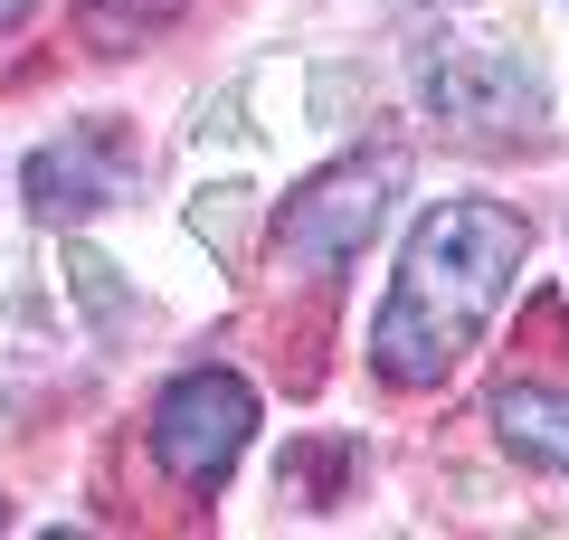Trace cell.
<instances>
[{
	"mask_svg": "<svg viewBox=\"0 0 569 540\" xmlns=\"http://www.w3.org/2000/svg\"><path fill=\"white\" fill-rule=\"evenodd\" d=\"M29 10H39V0H0V29H20V20H29Z\"/></svg>",
	"mask_w": 569,
	"mask_h": 540,
	"instance_id": "8",
	"label": "cell"
},
{
	"mask_svg": "<svg viewBox=\"0 0 569 540\" xmlns=\"http://www.w3.org/2000/svg\"><path fill=\"white\" fill-rule=\"evenodd\" d=\"M67 276H77V294H86V322H96V332H123V303H133V294H123V276H104V257H96V247H67Z\"/></svg>",
	"mask_w": 569,
	"mask_h": 540,
	"instance_id": "7",
	"label": "cell"
},
{
	"mask_svg": "<svg viewBox=\"0 0 569 540\" xmlns=\"http://www.w3.org/2000/svg\"><path fill=\"white\" fill-rule=\"evenodd\" d=\"M257 418L266 408H257V389H247L238 370H190V380H171L162 408H152V456H162L190 493H219L228 464L257 437Z\"/></svg>",
	"mask_w": 569,
	"mask_h": 540,
	"instance_id": "4",
	"label": "cell"
},
{
	"mask_svg": "<svg viewBox=\"0 0 569 540\" xmlns=\"http://www.w3.org/2000/svg\"><path fill=\"white\" fill-rule=\"evenodd\" d=\"M493 437L522 464H541V474H569V389H550V380L493 389Z\"/></svg>",
	"mask_w": 569,
	"mask_h": 540,
	"instance_id": "6",
	"label": "cell"
},
{
	"mask_svg": "<svg viewBox=\"0 0 569 540\" xmlns=\"http://www.w3.org/2000/svg\"><path fill=\"white\" fill-rule=\"evenodd\" d=\"M123 190H133V171H123V142L104 133V123H67L58 142H39V152H29V209H39V219H58V228L96 219V209L123 200Z\"/></svg>",
	"mask_w": 569,
	"mask_h": 540,
	"instance_id": "5",
	"label": "cell"
},
{
	"mask_svg": "<svg viewBox=\"0 0 569 540\" xmlns=\"http://www.w3.org/2000/svg\"><path fill=\"white\" fill-rule=\"evenodd\" d=\"M399 200V152H351V161H323L305 190H284L276 209V247L284 266H305V276H332V266L361 257V238L380 228V209Z\"/></svg>",
	"mask_w": 569,
	"mask_h": 540,
	"instance_id": "3",
	"label": "cell"
},
{
	"mask_svg": "<svg viewBox=\"0 0 569 540\" xmlns=\"http://www.w3.org/2000/svg\"><path fill=\"white\" fill-rule=\"evenodd\" d=\"M418 104L466 142H531L550 123V86L512 39H437L418 67Z\"/></svg>",
	"mask_w": 569,
	"mask_h": 540,
	"instance_id": "2",
	"label": "cell"
},
{
	"mask_svg": "<svg viewBox=\"0 0 569 540\" xmlns=\"http://www.w3.org/2000/svg\"><path fill=\"white\" fill-rule=\"evenodd\" d=\"M0 521H10V502H0Z\"/></svg>",
	"mask_w": 569,
	"mask_h": 540,
	"instance_id": "9",
	"label": "cell"
},
{
	"mask_svg": "<svg viewBox=\"0 0 569 540\" xmlns=\"http://www.w3.org/2000/svg\"><path fill=\"white\" fill-rule=\"evenodd\" d=\"M531 257V228L493 200H437L399 247V284L380 303L370 332V370L389 389H437L456 380V360L485 341V322L503 313L512 276Z\"/></svg>",
	"mask_w": 569,
	"mask_h": 540,
	"instance_id": "1",
	"label": "cell"
}]
</instances>
